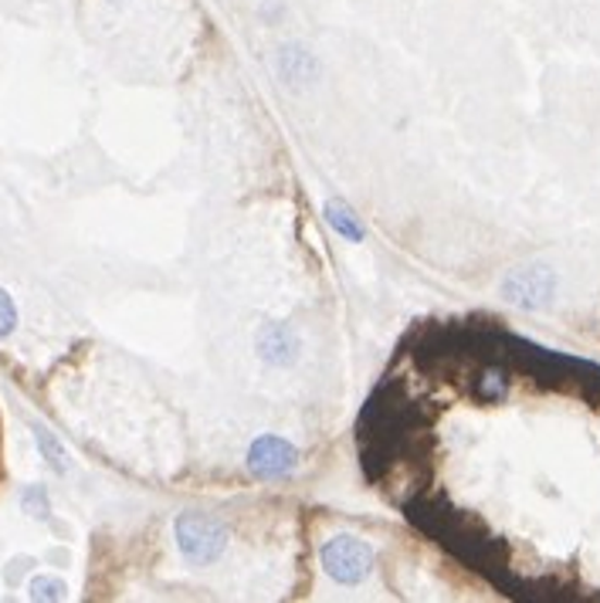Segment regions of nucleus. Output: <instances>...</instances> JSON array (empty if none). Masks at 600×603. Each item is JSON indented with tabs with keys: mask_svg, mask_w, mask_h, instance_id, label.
<instances>
[{
	"mask_svg": "<svg viewBox=\"0 0 600 603\" xmlns=\"http://www.w3.org/2000/svg\"><path fill=\"white\" fill-rule=\"evenodd\" d=\"M176 546L187 563L207 566L224 553L228 529L215 516H207V512H184L176 519Z\"/></svg>",
	"mask_w": 600,
	"mask_h": 603,
	"instance_id": "nucleus-1",
	"label": "nucleus"
},
{
	"mask_svg": "<svg viewBox=\"0 0 600 603\" xmlns=\"http://www.w3.org/2000/svg\"><path fill=\"white\" fill-rule=\"evenodd\" d=\"M319 556H322L326 577H333L343 587L364 583L374 573V550L367 546L364 539H356V536H333L322 546Z\"/></svg>",
	"mask_w": 600,
	"mask_h": 603,
	"instance_id": "nucleus-2",
	"label": "nucleus"
},
{
	"mask_svg": "<svg viewBox=\"0 0 600 603\" xmlns=\"http://www.w3.org/2000/svg\"><path fill=\"white\" fill-rule=\"evenodd\" d=\"M553 292H556V271L547 264H523L502 282V295L526 312L547 309L553 302Z\"/></svg>",
	"mask_w": 600,
	"mask_h": 603,
	"instance_id": "nucleus-3",
	"label": "nucleus"
},
{
	"mask_svg": "<svg viewBox=\"0 0 600 603\" xmlns=\"http://www.w3.org/2000/svg\"><path fill=\"white\" fill-rule=\"evenodd\" d=\"M298 465V451L275 434H265L252 444L248 451V471L258 481H272V478H285L292 468Z\"/></svg>",
	"mask_w": 600,
	"mask_h": 603,
	"instance_id": "nucleus-4",
	"label": "nucleus"
},
{
	"mask_svg": "<svg viewBox=\"0 0 600 603\" xmlns=\"http://www.w3.org/2000/svg\"><path fill=\"white\" fill-rule=\"evenodd\" d=\"M258 356L272 367H289L298 356V340L285 322H268L258 333Z\"/></svg>",
	"mask_w": 600,
	"mask_h": 603,
	"instance_id": "nucleus-5",
	"label": "nucleus"
},
{
	"mask_svg": "<svg viewBox=\"0 0 600 603\" xmlns=\"http://www.w3.org/2000/svg\"><path fill=\"white\" fill-rule=\"evenodd\" d=\"M326 221L333 224L343 237H350V241H364V227L356 224V218H353V210H350V207H343V204H336V200H329V204H326Z\"/></svg>",
	"mask_w": 600,
	"mask_h": 603,
	"instance_id": "nucleus-6",
	"label": "nucleus"
},
{
	"mask_svg": "<svg viewBox=\"0 0 600 603\" xmlns=\"http://www.w3.org/2000/svg\"><path fill=\"white\" fill-rule=\"evenodd\" d=\"M35 441H38V447H41V455H45V462L58 471V475H62V471H69V462H65V447L62 444H58L45 428H38L35 431Z\"/></svg>",
	"mask_w": 600,
	"mask_h": 603,
	"instance_id": "nucleus-7",
	"label": "nucleus"
},
{
	"mask_svg": "<svg viewBox=\"0 0 600 603\" xmlns=\"http://www.w3.org/2000/svg\"><path fill=\"white\" fill-rule=\"evenodd\" d=\"M69 587L54 577H35L32 580V600H65Z\"/></svg>",
	"mask_w": 600,
	"mask_h": 603,
	"instance_id": "nucleus-8",
	"label": "nucleus"
},
{
	"mask_svg": "<svg viewBox=\"0 0 600 603\" xmlns=\"http://www.w3.org/2000/svg\"><path fill=\"white\" fill-rule=\"evenodd\" d=\"M14 325H17V309H14V298L0 288V340L11 336L14 333Z\"/></svg>",
	"mask_w": 600,
	"mask_h": 603,
	"instance_id": "nucleus-9",
	"label": "nucleus"
},
{
	"mask_svg": "<svg viewBox=\"0 0 600 603\" xmlns=\"http://www.w3.org/2000/svg\"><path fill=\"white\" fill-rule=\"evenodd\" d=\"M24 505H27V508H35V505H38L41 519L48 516V499H45V492H41V489H27V492H24Z\"/></svg>",
	"mask_w": 600,
	"mask_h": 603,
	"instance_id": "nucleus-10",
	"label": "nucleus"
}]
</instances>
